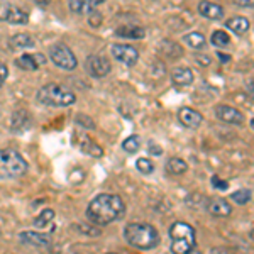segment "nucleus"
Masks as SVG:
<instances>
[{
	"mask_svg": "<svg viewBox=\"0 0 254 254\" xmlns=\"http://www.w3.org/2000/svg\"><path fill=\"white\" fill-rule=\"evenodd\" d=\"M249 124H251V129L254 130V117L251 119V122H249Z\"/></svg>",
	"mask_w": 254,
	"mask_h": 254,
	"instance_id": "41",
	"label": "nucleus"
},
{
	"mask_svg": "<svg viewBox=\"0 0 254 254\" xmlns=\"http://www.w3.org/2000/svg\"><path fill=\"white\" fill-rule=\"evenodd\" d=\"M183 39H185V43L191 49H196V51H202V49H205L207 46V39L202 32H190V34H187Z\"/></svg>",
	"mask_w": 254,
	"mask_h": 254,
	"instance_id": "23",
	"label": "nucleus"
},
{
	"mask_svg": "<svg viewBox=\"0 0 254 254\" xmlns=\"http://www.w3.org/2000/svg\"><path fill=\"white\" fill-rule=\"evenodd\" d=\"M39 104L49 105V107H69L76 102V95L69 88L60 83H48L38 90Z\"/></svg>",
	"mask_w": 254,
	"mask_h": 254,
	"instance_id": "3",
	"label": "nucleus"
},
{
	"mask_svg": "<svg viewBox=\"0 0 254 254\" xmlns=\"http://www.w3.org/2000/svg\"><path fill=\"white\" fill-rule=\"evenodd\" d=\"M7 76H9V69H7L5 64L0 61V87L3 85V81L7 80Z\"/></svg>",
	"mask_w": 254,
	"mask_h": 254,
	"instance_id": "33",
	"label": "nucleus"
},
{
	"mask_svg": "<svg viewBox=\"0 0 254 254\" xmlns=\"http://www.w3.org/2000/svg\"><path fill=\"white\" fill-rule=\"evenodd\" d=\"M215 117L220 122H224V124H231V126L244 124V114L241 110H237L236 107H231V105H225V104H220L215 107Z\"/></svg>",
	"mask_w": 254,
	"mask_h": 254,
	"instance_id": "9",
	"label": "nucleus"
},
{
	"mask_svg": "<svg viewBox=\"0 0 254 254\" xmlns=\"http://www.w3.org/2000/svg\"><path fill=\"white\" fill-rule=\"evenodd\" d=\"M239 7H246V9H254V0H232Z\"/></svg>",
	"mask_w": 254,
	"mask_h": 254,
	"instance_id": "35",
	"label": "nucleus"
},
{
	"mask_svg": "<svg viewBox=\"0 0 254 254\" xmlns=\"http://www.w3.org/2000/svg\"><path fill=\"white\" fill-rule=\"evenodd\" d=\"M212 185H214L215 188H219V190H227L229 188V183L225 182V180H220L217 175L212 176Z\"/></svg>",
	"mask_w": 254,
	"mask_h": 254,
	"instance_id": "31",
	"label": "nucleus"
},
{
	"mask_svg": "<svg viewBox=\"0 0 254 254\" xmlns=\"http://www.w3.org/2000/svg\"><path fill=\"white\" fill-rule=\"evenodd\" d=\"M36 3H38V5H48L49 2H51V0H34Z\"/></svg>",
	"mask_w": 254,
	"mask_h": 254,
	"instance_id": "39",
	"label": "nucleus"
},
{
	"mask_svg": "<svg viewBox=\"0 0 254 254\" xmlns=\"http://www.w3.org/2000/svg\"><path fill=\"white\" fill-rule=\"evenodd\" d=\"M10 46L14 49H27L34 46V39H32L31 34H26V32H19V34H14L10 38Z\"/></svg>",
	"mask_w": 254,
	"mask_h": 254,
	"instance_id": "21",
	"label": "nucleus"
},
{
	"mask_svg": "<svg viewBox=\"0 0 254 254\" xmlns=\"http://www.w3.org/2000/svg\"><path fill=\"white\" fill-rule=\"evenodd\" d=\"M225 27L237 36H243L249 31L251 22H249V19L243 17V15H234V17H231L227 22H225Z\"/></svg>",
	"mask_w": 254,
	"mask_h": 254,
	"instance_id": "18",
	"label": "nucleus"
},
{
	"mask_svg": "<svg viewBox=\"0 0 254 254\" xmlns=\"http://www.w3.org/2000/svg\"><path fill=\"white\" fill-rule=\"evenodd\" d=\"M19 239L22 244L31 246V248H49L53 243L51 234H43V232H34V231L20 232Z\"/></svg>",
	"mask_w": 254,
	"mask_h": 254,
	"instance_id": "11",
	"label": "nucleus"
},
{
	"mask_svg": "<svg viewBox=\"0 0 254 254\" xmlns=\"http://www.w3.org/2000/svg\"><path fill=\"white\" fill-rule=\"evenodd\" d=\"M116 36L126 39H142L146 36V31L144 27L137 26V24H124L116 29Z\"/></svg>",
	"mask_w": 254,
	"mask_h": 254,
	"instance_id": "16",
	"label": "nucleus"
},
{
	"mask_svg": "<svg viewBox=\"0 0 254 254\" xmlns=\"http://www.w3.org/2000/svg\"><path fill=\"white\" fill-rule=\"evenodd\" d=\"M246 93H248V95L254 100V80L248 81V85H246Z\"/></svg>",
	"mask_w": 254,
	"mask_h": 254,
	"instance_id": "36",
	"label": "nucleus"
},
{
	"mask_svg": "<svg viewBox=\"0 0 254 254\" xmlns=\"http://www.w3.org/2000/svg\"><path fill=\"white\" fill-rule=\"evenodd\" d=\"M139 147H141V139H139V136H129L127 139H124V142H122V149L129 154L137 153Z\"/></svg>",
	"mask_w": 254,
	"mask_h": 254,
	"instance_id": "26",
	"label": "nucleus"
},
{
	"mask_svg": "<svg viewBox=\"0 0 254 254\" xmlns=\"http://www.w3.org/2000/svg\"><path fill=\"white\" fill-rule=\"evenodd\" d=\"M249 239H251V241H253V243H254V229H253V231H251V232H249Z\"/></svg>",
	"mask_w": 254,
	"mask_h": 254,
	"instance_id": "40",
	"label": "nucleus"
},
{
	"mask_svg": "<svg viewBox=\"0 0 254 254\" xmlns=\"http://www.w3.org/2000/svg\"><path fill=\"white\" fill-rule=\"evenodd\" d=\"M161 51L168 55L170 58H176V56H182V48L178 46L173 41H163L161 43Z\"/></svg>",
	"mask_w": 254,
	"mask_h": 254,
	"instance_id": "27",
	"label": "nucleus"
},
{
	"mask_svg": "<svg viewBox=\"0 0 254 254\" xmlns=\"http://www.w3.org/2000/svg\"><path fill=\"white\" fill-rule=\"evenodd\" d=\"M80 149L83 151L85 154H88V156H93V158H102V156H104V149H102V147L98 146L92 137H88L87 134H81Z\"/></svg>",
	"mask_w": 254,
	"mask_h": 254,
	"instance_id": "20",
	"label": "nucleus"
},
{
	"mask_svg": "<svg viewBox=\"0 0 254 254\" xmlns=\"http://www.w3.org/2000/svg\"><path fill=\"white\" fill-rule=\"evenodd\" d=\"M231 198L234 200L236 203H239V205H244V203H248L249 200H251V190H244V188L236 190L231 193Z\"/></svg>",
	"mask_w": 254,
	"mask_h": 254,
	"instance_id": "28",
	"label": "nucleus"
},
{
	"mask_svg": "<svg viewBox=\"0 0 254 254\" xmlns=\"http://www.w3.org/2000/svg\"><path fill=\"white\" fill-rule=\"evenodd\" d=\"M178 121L188 129H198L203 122V117L198 110L190 107H182L178 110Z\"/></svg>",
	"mask_w": 254,
	"mask_h": 254,
	"instance_id": "13",
	"label": "nucleus"
},
{
	"mask_svg": "<svg viewBox=\"0 0 254 254\" xmlns=\"http://www.w3.org/2000/svg\"><path fill=\"white\" fill-rule=\"evenodd\" d=\"M147 151H149V154H153V156H159V154H163V149L158 144H154V142H151V144L147 146Z\"/></svg>",
	"mask_w": 254,
	"mask_h": 254,
	"instance_id": "34",
	"label": "nucleus"
},
{
	"mask_svg": "<svg viewBox=\"0 0 254 254\" xmlns=\"http://www.w3.org/2000/svg\"><path fill=\"white\" fill-rule=\"evenodd\" d=\"M205 208L212 217H220V219H222V217H229L232 214L231 203H229L225 198H220V196H217V198H214V196H212V198H207Z\"/></svg>",
	"mask_w": 254,
	"mask_h": 254,
	"instance_id": "12",
	"label": "nucleus"
},
{
	"mask_svg": "<svg viewBox=\"0 0 254 254\" xmlns=\"http://www.w3.org/2000/svg\"><path fill=\"white\" fill-rule=\"evenodd\" d=\"M49 58H51V61L56 66L61 69H66V71H71V69L78 66L75 53L68 46H64V44H55V46H51V49H49Z\"/></svg>",
	"mask_w": 254,
	"mask_h": 254,
	"instance_id": "6",
	"label": "nucleus"
},
{
	"mask_svg": "<svg viewBox=\"0 0 254 254\" xmlns=\"http://www.w3.org/2000/svg\"><path fill=\"white\" fill-rule=\"evenodd\" d=\"M126 214V203L116 193H100L97 195L87 207V217L95 225H109L122 219Z\"/></svg>",
	"mask_w": 254,
	"mask_h": 254,
	"instance_id": "1",
	"label": "nucleus"
},
{
	"mask_svg": "<svg viewBox=\"0 0 254 254\" xmlns=\"http://www.w3.org/2000/svg\"><path fill=\"white\" fill-rule=\"evenodd\" d=\"M217 58L222 61V63H229V61H231V56H229V55H224V53H217Z\"/></svg>",
	"mask_w": 254,
	"mask_h": 254,
	"instance_id": "38",
	"label": "nucleus"
},
{
	"mask_svg": "<svg viewBox=\"0 0 254 254\" xmlns=\"http://www.w3.org/2000/svg\"><path fill=\"white\" fill-rule=\"evenodd\" d=\"M166 171L170 175H185L187 171H188V163L187 161H183L182 158H170L166 161Z\"/></svg>",
	"mask_w": 254,
	"mask_h": 254,
	"instance_id": "22",
	"label": "nucleus"
},
{
	"mask_svg": "<svg viewBox=\"0 0 254 254\" xmlns=\"http://www.w3.org/2000/svg\"><path fill=\"white\" fill-rule=\"evenodd\" d=\"M124 239L132 248L141 249V251H149L159 244V232L151 224L132 222L124 227Z\"/></svg>",
	"mask_w": 254,
	"mask_h": 254,
	"instance_id": "2",
	"label": "nucleus"
},
{
	"mask_svg": "<svg viewBox=\"0 0 254 254\" xmlns=\"http://www.w3.org/2000/svg\"><path fill=\"white\" fill-rule=\"evenodd\" d=\"M0 20H5L9 24H27L29 15L14 3L7 2V0H0Z\"/></svg>",
	"mask_w": 254,
	"mask_h": 254,
	"instance_id": "7",
	"label": "nucleus"
},
{
	"mask_svg": "<svg viewBox=\"0 0 254 254\" xmlns=\"http://www.w3.org/2000/svg\"><path fill=\"white\" fill-rule=\"evenodd\" d=\"M76 122L81 126H87L88 129H92V127H95V124H93L92 121H90L88 116H85V114H78V117H76Z\"/></svg>",
	"mask_w": 254,
	"mask_h": 254,
	"instance_id": "32",
	"label": "nucleus"
},
{
	"mask_svg": "<svg viewBox=\"0 0 254 254\" xmlns=\"http://www.w3.org/2000/svg\"><path fill=\"white\" fill-rule=\"evenodd\" d=\"M210 43L214 44L215 48H229L231 46V38L225 34L224 31H214L210 38Z\"/></svg>",
	"mask_w": 254,
	"mask_h": 254,
	"instance_id": "25",
	"label": "nucleus"
},
{
	"mask_svg": "<svg viewBox=\"0 0 254 254\" xmlns=\"http://www.w3.org/2000/svg\"><path fill=\"white\" fill-rule=\"evenodd\" d=\"M46 63V56L44 55H22L19 56L17 60H15V66H19L20 69H24V71H36L41 64Z\"/></svg>",
	"mask_w": 254,
	"mask_h": 254,
	"instance_id": "14",
	"label": "nucleus"
},
{
	"mask_svg": "<svg viewBox=\"0 0 254 254\" xmlns=\"http://www.w3.org/2000/svg\"><path fill=\"white\" fill-rule=\"evenodd\" d=\"M104 0H68V5L75 14H92L93 9H97L98 3Z\"/></svg>",
	"mask_w": 254,
	"mask_h": 254,
	"instance_id": "17",
	"label": "nucleus"
},
{
	"mask_svg": "<svg viewBox=\"0 0 254 254\" xmlns=\"http://www.w3.org/2000/svg\"><path fill=\"white\" fill-rule=\"evenodd\" d=\"M85 68H87L88 75L93 78H104L110 73V63L107 58L100 55H90L87 61H85Z\"/></svg>",
	"mask_w": 254,
	"mask_h": 254,
	"instance_id": "8",
	"label": "nucleus"
},
{
	"mask_svg": "<svg viewBox=\"0 0 254 254\" xmlns=\"http://www.w3.org/2000/svg\"><path fill=\"white\" fill-rule=\"evenodd\" d=\"M29 170L27 161L15 149H0V180H15Z\"/></svg>",
	"mask_w": 254,
	"mask_h": 254,
	"instance_id": "5",
	"label": "nucleus"
},
{
	"mask_svg": "<svg viewBox=\"0 0 254 254\" xmlns=\"http://www.w3.org/2000/svg\"><path fill=\"white\" fill-rule=\"evenodd\" d=\"M136 168L142 175H151L154 171V165L147 158H139L136 161Z\"/></svg>",
	"mask_w": 254,
	"mask_h": 254,
	"instance_id": "29",
	"label": "nucleus"
},
{
	"mask_svg": "<svg viewBox=\"0 0 254 254\" xmlns=\"http://www.w3.org/2000/svg\"><path fill=\"white\" fill-rule=\"evenodd\" d=\"M73 227L76 229V231H80L81 234H88V236H100V229L95 227V224L93 225H85V224H75Z\"/></svg>",
	"mask_w": 254,
	"mask_h": 254,
	"instance_id": "30",
	"label": "nucleus"
},
{
	"mask_svg": "<svg viewBox=\"0 0 254 254\" xmlns=\"http://www.w3.org/2000/svg\"><path fill=\"white\" fill-rule=\"evenodd\" d=\"M196 61H198L200 66H208L210 64V58L208 56H205V58H196Z\"/></svg>",
	"mask_w": 254,
	"mask_h": 254,
	"instance_id": "37",
	"label": "nucleus"
},
{
	"mask_svg": "<svg viewBox=\"0 0 254 254\" xmlns=\"http://www.w3.org/2000/svg\"><path fill=\"white\" fill-rule=\"evenodd\" d=\"M112 56L117 61H121V63L127 64V66H132L139 60V51L134 46H130V44H114Z\"/></svg>",
	"mask_w": 254,
	"mask_h": 254,
	"instance_id": "10",
	"label": "nucleus"
},
{
	"mask_svg": "<svg viewBox=\"0 0 254 254\" xmlns=\"http://www.w3.org/2000/svg\"><path fill=\"white\" fill-rule=\"evenodd\" d=\"M55 217H56V214L53 208H44V210H41V214L34 219V225L39 229H44L55 220Z\"/></svg>",
	"mask_w": 254,
	"mask_h": 254,
	"instance_id": "24",
	"label": "nucleus"
},
{
	"mask_svg": "<svg viewBox=\"0 0 254 254\" xmlns=\"http://www.w3.org/2000/svg\"><path fill=\"white\" fill-rule=\"evenodd\" d=\"M171 237V253L187 254L196 248V234L195 229L187 222H175L170 227Z\"/></svg>",
	"mask_w": 254,
	"mask_h": 254,
	"instance_id": "4",
	"label": "nucleus"
},
{
	"mask_svg": "<svg viewBox=\"0 0 254 254\" xmlns=\"http://www.w3.org/2000/svg\"><path fill=\"white\" fill-rule=\"evenodd\" d=\"M198 12L200 15H203L205 19L210 20H220L224 17V9L219 5V3L208 2V0H202L198 3Z\"/></svg>",
	"mask_w": 254,
	"mask_h": 254,
	"instance_id": "15",
	"label": "nucleus"
},
{
	"mask_svg": "<svg viewBox=\"0 0 254 254\" xmlns=\"http://www.w3.org/2000/svg\"><path fill=\"white\" fill-rule=\"evenodd\" d=\"M171 81L175 87H188L193 83V73L190 68H176L171 73Z\"/></svg>",
	"mask_w": 254,
	"mask_h": 254,
	"instance_id": "19",
	"label": "nucleus"
}]
</instances>
